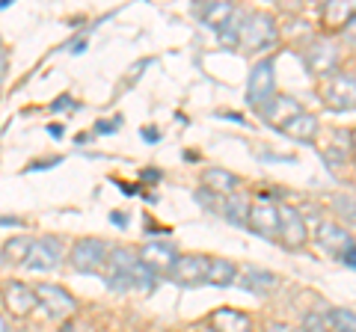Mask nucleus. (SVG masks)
<instances>
[{
	"mask_svg": "<svg viewBox=\"0 0 356 332\" xmlns=\"http://www.w3.org/2000/svg\"><path fill=\"white\" fill-rule=\"evenodd\" d=\"M104 282H107L110 291H131V288L152 291V288L158 285V276L137 258V252L116 247V249H110V256H107Z\"/></svg>",
	"mask_w": 356,
	"mask_h": 332,
	"instance_id": "obj_1",
	"label": "nucleus"
},
{
	"mask_svg": "<svg viewBox=\"0 0 356 332\" xmlns=\"http://www.w3.org/2000/svg\"><path fill=\"white\" fill-rule=\"evenodd\" d=\"M280 39V30H276V21L267 15V13H252L247 15L241 27V39H238V48L241 51H267L273 45V42Z\"/></svg>",
	"mask_w": 356,
	"mask_h": 332,
	"instance_id": "obj_2",
	"label": "nucleus"
},
{
	"mask_svg": "<svg viewBox=\"0 0 356 332\" xmlns=\"http://www.w3.org/2000/svg\"><path fill=\"white\" fill-rule=\"evenodd\" d=\"M107 256H110V247L104 240L98 238H83L77 240L72 252H69V264L77 270V273H86V276H104V267H107Z\"/></svg>",
	"mask_w": 356,
	"mask_h": 332,
	"instance_id": "obj_3",
	"label": "nucleus"
},
{
	"mask_svg": "<svg viewBox=\"0 0 356 332\" xmlns=\"http://www.w3.org/2000/svg\"><path fill=\"white\" fill-rule=\"evenodd\" d=\"M276 95V65L270 57L259 60L250 69V81H247V104L252 110H261L270 98Z\"/></svg>",
	"mask_w": 356,
	"mask_h": 332,
	"instance_id": "obj_4",
	"label": "nucleus"
},
{
	"mask_svg": "<svg viewBox=\"0 0 356 332\" xmlns=\"http://www.w3.org/2000/svg\"><path fill=\"white\" fill-rule=\"evenodd\" d=\"M33 294H36V306H42L48 312V317L54 320H69L77 315V300L60 285L39 282V285H33Z\"/></svg>",
	"mask_w": 356,
	"mask_h": 332,
	"instance_id": "obj_5",
	"label": "nucleus"
},
{
	"mask_svg": "<svg viewBox=\"0 0 356 332\" xmlns=\"http://www.w3.org/2000/svg\"><path fill=\"white\" fill-rule=\"evenodd\" d=\"M247 229H250V231H255V235L264 238V240L280 238V205H276L267 193H261V196L250 205Z\"/></svg>",
	"mask_w": 356,
	"mask_h": 332,
	"instance_id": "obj_6",
	"label": "nucleus"
},
{
	"mask_svg": "<svg viewBox=\"0 0 356 332\" xmlns=\"http://www.w3.org/2000/svg\"><path fill=\"white\" fill-rule=\"evenodd\" d=\"M63 256H65V247H63L60 238H51V235L39 238V240H33L24 267L33 270V273H51L63 264Z\"/></svg>",
	"mask_w": 356,
	"mask_h": 332,
	"instance_id": "obj_7",
	"label": "nucleus"
},
{
	"mask_svg": "<svg viewBox=\"0 0 356 332\" xmlns=\"http://www.w3.org/2000/svg\"><path fill=\"white\" fill-rule=\"evenodd\" d=\"M303 63H306L309 74L330 77L332 72H336V65H339V45L336 42H330V39H315L303 51Z\"/></svg>",
	"mask_w": 356,
	"mask_h": 332,
	"instance_id": "obj_8",
	"label": "nucleus"
},
{
	"mask_svg": "<svg viewBox=\"0 0 356 332\" xmlns=\"http://www.w3.org/2000/svg\"><path fill=\"white\" fill-rule=\"evenodd\" d=\"M0 300H3L6 312L18 320H27L33 315V308H36V294H33V288L21 279H9L3 288H0Z\"/></svg>",
	"mask_w": 356,
	"mask_h": 332,
	"instance_id": "obj_9",
	"label": "nucleus"
},
{
	"mask_svg": "<svg viewBox=\"0 0 356 332\" xmlns=\"http://www.w3.org/2000/svg\"><path fill=\"white\" fill-rule=\"evenodd\" d=\"M137 258L146 264L158 279H166L170 270H172V264H175V258H178V249H175V243H170V240H149L146 247L137 252Z\"/></svg>",
	"mask_w": 356,
	"mask_h": 332,
	"instance_id": "obj_10",
	"label": "nucleus"
},
{
	"mask_svg": "<svg viewBox=\"0 0 356 332\" xmlns=\"http://www.w3.org/2000/svg\"><path fill=\"white\" fill-rule=\"evenodd\" d=\"M324 104L330 110H353L356 107V74H330L324 86Z\"/></svg>",
	"mask_w": 356,
	"mask_h": 332,
	"instance_id": "obj_11",
	"label": "nucleus"
},
{
	"mask_svg": "<svg viewBox=\"0 0 356 332\" xmlns=\"http://www.w3.org/2000/svg\"><path fill=\"white\" fill-rule=\"evenodd\" d=\"M205 273H208V258L205 256H196V252H187V256H178L172 270L166 279L181 285V288H196L205 282Z\"/></svg>",
	"mask_w": 356,
	"mask_h": 332,
	"instance_id": "obj_12",
	"label": "nucleus"
},
{
	"mask_svg": "<svg viewBox=\"0 0 356 332\" xmlns=\"http://www.w3.org/2000/svg\"><path fill=\"white\" fill-rule=\"evenodd\" d=\"M280 240L288 249H297L306 243V223L291 205H280Z\"/></svg>",
	"mask_w": 356,
	"mask_h": 332,
	"instance_id": "obj_13",
	"label": "nucleus"
},
{
	"mask_svg": "<svg viewBox=\"0 0 356 332\" xmlns=\"http://www.w3.org/2000/svg\"><path fill=\"white\" fill-rule=\"evenodd\" d=\"M315 243L327 256H341V252L350 247V235H348V229H341L336 223H318Z\"/></svg>",
	"mask_w": 356,
	"mask_h": 332,
	"instance_id": "obj_14",
	"label": "nucleus"
},
{
	"mask_svg": "<svg viewBox=\"0 0 356 332\" xmlns=\"http://www.w3.org/2000/svg\"><path fill=\"white\" fill-rule=\"evenodd\" d=\"M353 18H356V0H348V3L330 0V3L321 6V24L327 30H348Z\"/></svg>",
	"mask_w": 356,
	"mask_h": 332,
	"instance_id": "obj_15",
	"label": "nucleus"
},
{
	"mask_svg": "<svg viewBox=\"0 0 356 332\" xmlns=\"http://www.w3.org/2000/svg\"><path fill=\"white\" fill-rule=\"evenodd\" d=\"M259 113L267 119V125H276V128H282L288 119L297 116V113H303V107H300L294 98H288V95H273L270 101H267Z\"/></svg>",
	"mask_w": 356,
	"mask_h": 332,
	"instance_id": "obj_16",
	"label": "nucleus"
},
{
	"mask_svg": "<svg viewBox=\"0 0 356 332\" xmlns=\"http://www.w3.org/2000/svg\"><path fill=\"white\" fill-rule=\"evenodd\" d=\"M202 187L208 193L226 199V196H232L241 187V179L235 172H229V169H205L202 172Z\"/></svg>",
	"mask_w": 356,
	"mask_h": 332,
	"instance_id": "obj_17",
	"label": "nucleus"
},
{
	"mask_svg": "<svg viewBox=\"0 0 356 332\" xmlns=\"http://www.w3.org/2000/svg\"><path fill=\"white\" fill-rule=\"evenodd\" d=\"M208 326L217 332H252V320L243 312H235V308H217L208 317Z\"/></svg>",
	"mask_w": 356,
	"mask_h": 332,
	"instance_id": "obj_18",
	"label": "nucleus"
},
{
	"mask_svg": "<svg viewBox=\"0 0 356 332\" xmlns=\"http://www.w3.org/2000/svg\"><path fill=\"white\" fill-rule=\"evenodd\" d=\"M238 6L235 3H222V0H211V3H202L199 6V18H202V24L211 27V30H222L229 24L232 18H235Z\"/></svg>",
	"mask_w": 356,
	"mask_h": 332,
	"instance_id": "obj_19",
	"label": "nucleus"
},
{
	"mask_svg": "<svg viewBox=\"0 0 356 332\" xmlns=\"http://www.w3.org/2000/svg\"><path fill=\"white\" fill-rule=\"evenodd\" d=\"M238 264L229 258H208V273H205V285L211 288H232L238 282Z\"/></svg>",
	"mask_w": 356,
	"mask_h": 332,
	"instance_id": "obj_20",
	"label": "nucleus"
},
{
	"mask_svg": "<svg viewBox=\"0 0 356 332\" xmlns=\"http://www.w3.org/2000/svg\"><path fill=\"white\" fill-rule=\"evenodd\" d=\"M318 128H321V125H318V119L303 110V113H297V116L288 119L280 131H282V134H288L291 140H300V142H315Z\"/></svg>",
	"mask_w": 356,
	"mask_h": 332,
	"instance_id": "obj_21",
	"label": "nucleus"
},
{
	"mask_svg": "<svg viewBox=\"0 0 356 332\" xmlns=\"http://www.w3.org/2000/svg\"><path fill=\"white\" fill-rule=\"evenodd\" d=\"M238 279H241V285H243V291L259 294V297L270 294L273 288L280 285V279H276L273 273H267V270H261V267H247L243 273H238Z\"/></svg>",
	"mask_w": 356,
	"mask_h": 332,
	"instance_id": "obj_22",
	"label": "nucleus"
},
{
	"mask_svg": "<svg viewBox=\"0 0 356 332\" xmlns=\"http://www.w3.org/2000/svg\"><path fill=\"white\" fill-rule=\"evenodd\" d=\"M30 247H33V238H27V235L9 238L3 247H0V264H9V267H24V261L30 256Z\"/></svg>",
	"mask_w": 356,
	"mask_h": 332,
	"instance_id": "obj_23",
	"label": "nucleus"
},
{
	"mask_svg": "<svg viewBox=\"0 0 356 332\" xmlns=\"http://www.w3.org/2000/svg\"><path fill=\"white\" fill-rule=\"evenodd\" d=\"M220 217L226 219V223L232 226H247V217H250V199L243 196V193H232L222 199V205H220Z\"/></svg>",
	"mask_w": 356,
	"mask_h": 332,
	"instance_id": "obj_24",
	"label": "nucleus"
},
{
	"mask_svg": "<svg viewBox=\"0 0 356 332\" xmlns=\"http://www.w3.org/2000/svg\"><path fill=\"white\" fill-rule=\"evenodd\" d=\"M324 320L327 332H356V312H350V308H332Z\"/></svg>",
	"mask_w": 356,
	"mask_h": 332,
	"instance_id": "obj_25",
	"label": "nucleus"
},
{
	"mask_svg": "<svg viewBox=\"0 0 356 332\" xmlns=\"http://www.w3.org/2000/svg\"><path fill=\"white\" fill-rule=\"evenodd\" d=\"M332 208L348 219V223H353L356 226V199L353 196H348V193H339V196H332Z\"/></svg>",
	"mask_w": 356,
	"mask_h": 332,
	"instance_id": "obj_26",
	"label": "nucleus"
},
{
	"mask_svg": "<svg viewBox=\"0 0 356 332\" xmlns=\"http://www.w3.org/2000/svg\"><path fill=\"white\" fill-rule=\"evenodd\" d=\"M303 332H327V320L321 317L318 312H309L306 317H303V326H300Z\"/></svg>",
	"mask_w": 356,
	"mask_h": 332,
	"instance_id": "obj_27",
	"label": "nucleus"
},
{
	"mask_svg": "<svg viewBox=\"0 0 356 332\" xmlns=\"http://www.w3.org/2000/svg\"><path fill=\"white\" fill-rule=\"evenodd\" d=\"M341 264H344V267H350V270H356V243H350V247L348 249H344L341 252Z\"/></svg>",
	"mask_w": 356,
	"mask_h": 332,
	"instance_id": "obj_28",
	"label": "nucleus"
},
{
	"mask_svg": "<svg viewBox=\"0 0 356 332\" xmlns=\"http://www.w3.org/2000/svg\"><path fill=\"white\" fill-rule=\"evenodd\" d=\"M51 107H54V110H74L77 104H74V101H69V95H63V98H60V101H54Z\"/></svg>",
	"mask_w": 356,
	"mask_h": 332,
	"instance_id": "obj_29",
	"label": "nucleus"
},
{
	"mask_svg": "<svg viewBox=\"0 0 356 332\" xmlns=\"http://www.w3.org/2000/svg\"><path fill=\"white\" fill-rule=\"evenodd\" d=\"M60 163V158H51V160H36V163H30V169L36 172V169H44V166H57Z\"/></svg>",
	"mask_w": 356,
	"mask_h": 332,
	"instance_id": "obj_30",
	"label": "nucleus"
},
{
	"mask_svg": "<svg viewBox=\"0 0 356 332\" xmlns=\"http://www.w3.org/2000/svg\"><path fill=\"white\" fill-rule=\"evenodd\" d=\"M21 219L18 217H0V226H18Z\"/></svg>",
	"mask_w": 356,
	"mask_h": 332,
	"instance_id": "obj_31",
	"label": "nucleus"
},
{
	"mask_svg": "<svg viewBox=\"0 0 356 332\" xmlns=\"http://www.w3.org/2000/svg\"><path fill=\"white\" fill-rule=\"evenodd\" d=\"M267 332H291V326H285V324H273V326H267Z\"/></svg>",
	"mask_w": 356,
	"mask_h": 332,
	"instance_id": "obj_32",
	"label": "nucleus"
},
{
	"mask_svg": "<svg viewBox=\"0 0 356 332\" xmlns=\"http://www.w3.org/2000/svg\"><path fill=\"white\" fill-rule=\"evenodd\" d=\"M161 172H143V181H158Z\"/></svg>",
	"mask_w": 356,
	"mask_h": 332,
	"instance_id": "obj_33",
	"label": "nucleus"
},
{
	"mask_svg": "<svg viewBox=\"0 0 356 332\" xmlns=\"http://www.w3.org/2000/svg\"><path fill=\"white\" fill-rule=\"evenodd\" d=\"M143 137H146V140H158L161 134H158V131H152V128H146V131H143Z\"/></svg>",
	"mask_w": 356,
	"mask_h": 332,
	"instance_id": "obj_34",
	"label": "nucleus"
},
{
	"mask_svg": "<svg viewBox=\"0 0 356 332\" xmlns=\"http://www.w3.org/2000/svg\"><path fill=\"white\" fill-rule=\"evenodd\" d=\"M113 223H116V226H125V214L116 211V214H113Z\"/></svg>",
	"mask_w": 356,
	"mask_h": 332,
	"instance_id": "obj_35",
	"label": "nucleus"
},
{
	"mask_svg": "<svg viewBox=\"0 0 356 332\" xmlns=\"http://www.w3.org/2000/svg\"><path fill=\"white\" fill-rule=\"evenodd\" d=\"M0 332H9V326H6V317L0 315Z\"/></svg>",
	"mask_w": 356,
	"mask_h": 332,
	"instance_id": "obj_36",
	"label": "nucleus"
},
{
	"mask_svg": "<svg viewBox=\"0 0 356 332\" xmlns=\"http://www.w3.org/2000/svg\"><path fill=\"white\" fill-rule=\"evenodd\" d=\"M350 149H353V158H356V131L350 134Z\"/></svg>",
	"mask_w": 356,
	"mask_h": 332,
	"instance_id": "obj_37",
	"label": "nucleus"
},
{
	"mask_svg": "<svg viewBox=\"0 0 356 332\" xmlns=\"http://www.w3.org/2000/svg\"><path fill=\"white\" fill-rule=\"evenodd\" d=\"M205 332H217V329H211V326H208V329H205Z\"/></svg>",
	"mask_w": 356,
	"mask_h": 332,
	"instance_id": "obj_38",
	"label": "nucleus"
},
{
	"mask_svg": "<svg viewBox=\"0 0 356 332\" xmlns=\"http://www.w3.org/2000/svg\"><path fill=\"white\" fill-rule=\"evenodd\" d=\"M0 51H3V42H0Z\"/></svg>",
	"mask_w": 356,
	"mask_h": 332,
	"instance_id": "obj_39",
	"label": "nucleus"
},
{
	"mask_svg": "<svg viewBox=\"0 0 356 332\" xmlns=\"http://www.w3.org/2000/svg\"><path fill=\"white\" fill-rule=\"evenodd\" d=\"M0 86H3V81H0Z\"/></svg>",
	"mask_w": 356,
	"mask_h": 332,
	"instance_id": "obj_40",
	"label": "nucleus"
}]
</instances>
